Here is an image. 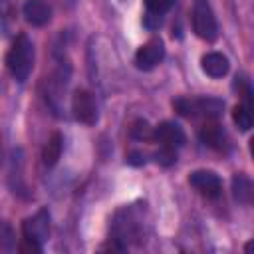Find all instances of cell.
Here are the masks:
<instances>
[{"label": "cell", "instance_id": "1", "mask_svg": "<svg viewBox=\"0 0 254 254\" xmlns=\"http://www.w3.org/2000/svg\"><path fill=\"white\" fill-rule=\"evenodd\" d=\"M6 67L16 81L24 83L28 79V75L34 67V44L26 34H20L12 42V46L6 54Z\"/></svg>", "mask_w": 254, "mask_h": 254}, {"label": "cell", "instance_id": "2", "mask_svg": "<svg viewBox=\"0 0 254 254\" xmlns=\"http://www.w3.org/2000/svg\"><path fill=\"white\" fill-rule=\"evenodd\" d=\"M177 113L185 117H216L222 111V101L214 97H179L173 101Z\"/></svg>", "mask_w": 254, "mask_h": 254}, {"label": "cell", "instance_id": "3", "mask_svg": "<svg viewBox=\"0 0 254 254\" xmlns=\"http://www.w3.org/2000/svg\"><path fill=\"white\" fill-rule=\"evenodd\" d=\"M192 30L200 40L212 42L218 36V24L208 0H194L192 6Z\"/></svg>", "mask_w": 254, "mask_h": 254}, {"label": "cell", "instance_id": "4", "mask_svg": "<svg viewBox=\"0 0 254 254\" xmlns=\"http://www.w3.org/2000/svg\"><path fill=\"white\" fill-rule=\"evenodd\" d=\"M71 113L75 121L83 125H93L97 121V105H95L93 95L85 89H77L71 97Z\"/></svg>", "mask_w": 254, "mask_h": 254}, {"label": "cell", "instance_id": "5", "mask_svg": "<svg viewBox=\"0 0 254 254\" xmlns=\"http://www.w3.org/2000/svg\"><path fill=\"white\" fill-rule=\"evenodd\" d=\"M22 234L28 240H34L38 244H44L50 236V214L46 208H40L36 214L28 216L22 224Z\"/></svg>", "mask_w": 254, "mask_h": 254}, {"label": "cell", "instance_id": "6", "mask_svg": "<svg viewBox=\"0 0 254 254\" xmlns=\"http://www.w3.org/2000/svg\"><path fill=\"white\" fill-rule=\"evenodd\" d=\"M163 58H165V44H163V40L153 38V40L145 42L137 50V54H135V65L139 69H143V71H149L157 64H161Z\"/></svg>", "mask_w": 254, "mask_h": 254}, {"label": "cell", "instance_id": "7", "mask_svg": "<svg viewBox=\"0 0 254 254\" xmlns=\"http://www.w3.org/2000/svg\"><path fill=\"white\" fill-rule=\"evenodd\" d=\"M189 183L206 198H214L222 190L220 177L214 171H192L189 175Z\"/></svg>", "mask_w": 254, "mask_h": 254}, {"label": "cell", "instance_id": "8", "mask_svg": "<svg viewBox=\"0 0 254 254\" xmlns=\"http://www.w3.org/2000/svg\"><path fill=\"white\" fill-rule=\"evenodd\" d=\"M153 139L161 143V147H169V149H177L185 145V131L173 123V121H163L153 129Z\"/></svg>", "mask_w": 254, "mask_h": 254}, {"label": "cell", "instance_id": "9", "mask_svg": "<svg viewBox=\"0 0 254 254\" xmlns=\"http://www.w3.org/2000/svg\"><path fill=\"white\" fill-rule=\"evenodd\" d=\"M198 137H200V141H202L206 147L216 149V151L226 149V143H228L224 129H222L218 123H214V121H206V123L200 127Z\"/></svg>", "mask_w": 254, "mask_h": 254}, {"label": "cell", "instance_id": "10", "mask_svg": "<svg viewBox=\"0 0 254 254\" xmlns=\"http://www.w3.org/2000/svg\"><path fill=\"white\" fill-rule=\"evenodd\" d=\"M22 12H24L26 20L34 26H44L52 18V8L44 0H26L22 6Z\"/></svg>", "mask_w": 254, "mask_h": 254}, {"label": "cell", "instance_id": "11", "mask_svg": "<svg viewBox=\"0 0 254 254\" xmlns=\"http://www.w3.org/2000/svg\"><path fill=\"white\" fill-rule=\"evenodd\" d=\"M200 65H202V71L206 75H210V77H222V75L228 73V67H230L228 58L222 56V54H218V52H212V54L202 56Z\"/></svg>", "mask_w": 254, "mask_h": 254}, {"label": "cell", "instance_id": "12", "mask_svg": "<svg viewBox=\"0 0 254 254\" xmlns=\"http://www.w3.org/2000/svg\"><path fill=\"white\" fill-rule=\"evenodd\" d=\"M62 149H64V139L60 133H52V137L48 139L44 151H42V161L46 167H54L60 157H62Z\"/></svg>", "mask_w": 254, "mask_h": 254}, {"label": "cell", "instance_id": "13", "mask_svg": "<svg viewBox=\"0 0 254 254\" xmlns=\"http://www.w3.org/2000/svg\"><path fill=\"white\" fill-rule=\"evenodd\" d=\"M252 192H254V187L246 175H234L232 177V194L236 200L248 204L252 200Z\"/></svg>", "mask_w": 254, "mask_h": 254}, {"label": "cell", "instance_id": "14", "mask_svg": "<svg viewBox=\"0 0 254 254\" xmlns=\"http://www.w3.org/2000/svg\"><path fill=\"white\" fill-rule=\"evenodd\" d=\"M232 121L240 131H244V133L250 131V127H252V107H250V103H238L232 109Z\"/></svg>", "mask_w": 254, "mask_h": 254}, {"label": "cell", "instance_id": "15", "mask_svg": "<svg viewBox=\"0 0 254 254\" xmlns=\"http://www.w3.org/2000/svg\"><path fill=\"white\" fill-rule=\"evenodd\" d=\"M131 135H133L135 139H153V129L149 127L147 121H141V119H139V121L133 123Z\"/></svg>", "mask_w": 254, "mask_h": 254}, {"label": "cell", "instance_id": "16", "mask_svg": "<svg viewBox=\"0 0 254 254\" xmlns=\"http://www.w3.org/2000/svg\"><path fill=\"white\" fill-rule=\"evenodd\" d=\"M173 2H175V0H145V6H147V10H149L151 14L161 16V14H165V12L173 6Z\"/></svg>", "mask_w": 254, "mask_h": 254}, {"label": "cell", "instance_id": "17", "mask_svg": "<svg viewBox=\"0 0 254 254\" xmlns=\"http://www.w3.org/2000/svg\"><path fill=\"white\" fill-rule=\"evenodd\" d=\"M155 157H157V163H161V165H173L177 161L175 149H169V147H161V151Z\"/></svg>", "mask_w": 254, "mask_h": 254}, {"label": "cell", "instance_id": "18", "mask_svg": "<svg viewBox=\"0 0 254 254\" xmlns=\"http://www.w3.org/2000/svg\"><path fill=\"white\" fill-rule=\"evenodd\" d=\"M20 250L22 252H42V244H38V242H34V240H28V238H24L22 240V244H20Z\"/></svg>", "mask_w": 254, "mask_h": 254}, {"label": "cell", "instance_id": "19", "mask_svg": "<svg viewBox=\"0 0 254 254\" xmlns=\"http://www.w3.org/2000/svg\"><path fill=\"white\" fill-rule=\"evenodd\" d=\"M127 161H129V163H133V165H141V163L145 161V157H143L141 153H131Z\"/></svg>", "mask_w": 254, "mask_h": 254}]
</instances>
